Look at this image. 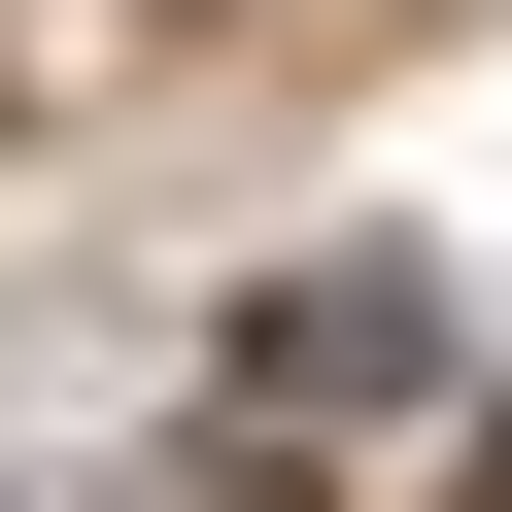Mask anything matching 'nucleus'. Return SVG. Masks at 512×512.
I'll list each match as a JSON object with an SVG mask.
<instances>
[{
	"mask_svg": "<svg viewBox=\"0 0 512 512\" xmlns=\"http://www.w3.org/2000/svg\"><path fill=\"white\" fill-rule=\"evenodd\" d=\"M239 410H444V274H376V239L274 274V308H239Z\"/></svg>",
	"mask_w": 512,
	"mask_h": 512,
	"instance_id": "f257e3e1",
	"label": "nucleus"
},
{
	"mask_svg": "<svg viewBox=\"0 0 512 512\" xmlns=\"http://www.w3.org/2000/svg\"><path fill=\"white\" fill-rule=\"evenodd\" d=\"M478 512H512V410H478Z\"/></svg>",
	"mask_w": 512,
	"mask_h": 512,
	"instance_id": "f03ea898",
	"label": "nucleus"
}]
</instances>
